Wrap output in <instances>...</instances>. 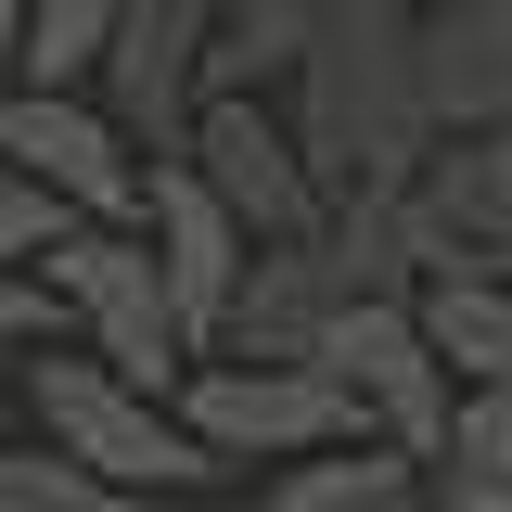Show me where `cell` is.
I'll use <instances>...</instances> for the list:
<instances>
[{"label": "cell", "mask_w": 512, "mask_h": 512, "mask_svg": "<svg viewBox=\"0 0 512 512\" xmlns=\"http://www.w3.org/2000/svg\"><path fill=\"white\" fill-rule=\"evenodd\" d=\"M90 90L141 128V154H180L192 103L218 90V0H128V13H116V52H103Z\"/></svg>", "instance_id": "obj_7"}, {"label": "cell", "mask_w": 512, "mask_h": 512, "mask_svg": "<svg viewBox=\"0 0 512 512\" xmlns=\"http://www.w3.org/2000/svg\"><path fill=\"white\" fill-rule=\"evenodd\" d=\"M0 512H128V487L103 461H77V448H0Z\"/></svg>", "instance_id": "obj_13"}, {"label": "cell", "mask_w": 512, "mask_h": 512, "mask_svg": "<svg viewBox=\"0 0 512 512\" xmlns=\"http://www.w3.org/2000/svg\"><path fill=\"white\" fill-rule=\"evenodd\" d=\"M39 269H52V295H64V333L103 346L116 372L180 384L192 359H205L192 320H180V295H167V269H154V231H141V218H77Z\"/></svg>", "instance_id": "obj_2"}, {"label": "cell", "mask_w": 512, "mask_h": 512, "mask_svg": "<svg viewBox=\"0 0 512 512\" xmlns=\"http://www.w3.org/2000/svg\"><path fill=\"white\" fill-rule=\"evenodd\" d=\"M410 308H423V333H436V359L461 384H512V269L436 256V269L410 282Z\"/></svg>", "instance_id": "obj_10"}, {"label": "cell", "mask_w": 512, "mask_h": 512, "mask_svg": "<svg viewBox=\"0 0 512 512\" xmlns=\"http://www.w3.org/2000/svg\"><path fill=\"white\" fill-rule=\"evenodd\" d=\"M141 231H154V269H167V295H180L192 346H218V333H231V295H244V269H256V231L231 218V192L205 180L192 154H154V167H141Z\"/></svg>", "instance_id": "obj_8"}, {"label": "cell", "mask_w": 512, "mask_h": 512, "mask_svg": "<svg viewBox=\"0 0 512 512\" xmlns=\"http://www.w3.org/2000/svg\"><path fill=\"white\" fill-rule=\"evenodd\" d=\"M52 333H64L52 269H0V359H26V346H52Z\"/></svg>", "instance_id": "obj_15"}, {"label": "cell", "mask_w": 512, "mask_h": 512, "mask_svg": "<svg viewBox=\"0 0 512 512\" xmlns=\"http://www.w3.org/2000/svg\"><path fill=\"white\" fill-rule=\"evenodd\" d=\"M0 154L26 180H52L77 218H141V128L90 90H0Z\"/></svg>", "instance_id": "obj_6"}, {"label": "cell", "mask_w": 512, "mask_h": 512, "mask_svg": "<svg viewBox=\"0 0 512 512\" xmlns=\"http://www.w3.org/2000/svg\"><path fill=\"white\" fill-rule=\"evenodd\" d=\"M436 500L448 512H512V384H461L436 436Z\"/></svg>", "instance_id": "obj_11"}, {"label": "cell", "mask_w": 512, "mask_h": 512, "mask_svg": "<svg viewBox=\"0 0 512 512\" xmlns=\"http://www.w3.org/2000/svg\"><path fill=\"white\" fill-rule=\"evenodd\" d=\"M180 154L231 192V218H244L256 244H295V231L333 218V180H320L308 128L269 103V77H218V90L192 103V141H180Z\"/></svg>", "instance_id": "obj_5"}, {"label": "cell", "mask_w": 512, "mask_h": 512, "mask_svg": "<svg viewBox=\"0 0 512 512\" xmlns=\"http://www.w3.org/2000/svg\"><path fill=\"white\" fill-rule=\"evenodd\" d=\"M26 77V0H0V90Z\"/></svg>", "instance_id": "obj_16"}, {"label": "cell", "mask_w": 512, "mask_h": 512, "mask_svg": "<svg viewBox=\"0 0 512 512\" xmlns=\"http://www.w3.org/2000/svg\"><path fill=\"white\" fill-rule=\"evenodd\" d=\"M436 487V461L397 436H333L308 461H269V512H397Z\"/></svg>", "instance_id": "obj_9"}, {"label": "cell", "mask_w": 512, "mask_h": 512, "mask_svg": "<svg viewBox=\"0 0 512 512\" xmlns=\"http://www.w3.org/2000/svg\"><path fill=\"white\" fill-rule=\"evenodd\" d=\"M180 410L218 461H308L333 436H372V410L346 397L333 359H256V346H205L180 372Z\"/></svg>", "instance_id": "obj_3"}, {"label": "cell", "mask_w": 512, "mask_h": 512, "mask_svg": "<svg viewBox=\"0 0 512 512\" xmlns=\"http://www.w3.org/2000/svg\"><path fill=\"white\" fill-rule=\"evenodd\" d=\"M308 359L346 372V397L372 410V436H397V448L436 461L448 410H461V372L436 359V333H423V308H410V282H346V295L320 308V346H308Z\"/></svg>", "instance_id": "obj_4"}, {"label": "cell", "mask_w": 512, "mask_h": 512, "mask_svg": "<svg viewBox=\"0 0 512 512\" xmlns=\"http://www.w3.org/2000/svg\"><path fill=\"white\" fill-rule=\"evenodd\" d=\"M64 231H77V205H64L52 180H26V167L0 154V269H39Z\"/></svg>", "instance_id": "obj_14"}, {"label": "cell", "mask_w": 512, "mask_h": 512, "mask_svg": "<svg viewBox=\"0 0 512 512\" xmlns=\"http://www.w3.org/2000/svg\"><path fill=\"white\" fill-rule=\"evenodd\" d=\"M116 13L128 0H26V77H39V90H90L103 52H116ZM26 77H13V90H26Z\"/></svg>", "instance_id": "obj_12"}, {"label": "cell", "mask_w": 512, "mask_h": 512, "mask_svg": "<svg viewBox=\"0 0 512 512\" xmlns=\"http://www.w3.org/2000/svg\"><path fill=\"white\" fill-rule=\"evenodd\" d=\"M26 410H39V436H52V448H77V461H103V474H116L128 500L231 474L218 448L192 436L180 384H141V372H116L103 346H64V359H26Z\"/></svg>", "instance_id": "obj_1"}]
</instances>
